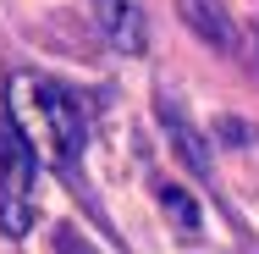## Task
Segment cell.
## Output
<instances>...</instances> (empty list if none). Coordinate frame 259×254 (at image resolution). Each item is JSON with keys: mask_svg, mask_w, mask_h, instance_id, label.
<instances>
[{"mask_svg": "<svg viewBox=\"0 0 259 254\" xmlns=\"http://www.w3.org/2000/svg\"><path fill=\"white\" fill-rule=\"evenodd\" d=\"M6 116H11L17 138L33 150V160H45V166H72V155L83 150V105L72 100L55 78L11 72Z\"/></svg>", "mask_w": 259, "mask_h": 254, "instance_id": "cell-1", "label": "cell"}, {"mask_svg": "<svg viewBox=\"0 0 259 254\" xmlns=\"http://www.w3.org/2000/svg\"><path fill=\"white\" fill-rule=\"evenodd\" d=\"M33 166H39L33 150L6 122L0 127V232H11V238H22L33 227V215H39V204H33Z\"/></svg>", "mask_w": 259, "mask_h": 254, "instance_id": "cell-2", "label": "cell"}, {"mask_svg": "<svg viewBox=\"0 0 259 254\" xmlns=\"http://www.w3.org/2000/svg\"><path fill=\"white\" fill-rule=\"evenodd\" d=\"M155 116H160V127H165V138H171V150H177V160L193 171V177H215V166H209V144H204V133L188 122V111L171 100V94H160L155 100Z\"/></svg>", "mask_w": 259, "mask_h": 254, "instance_id": "cell-3", "label": "cell"}, {"mask_svg": "<svg viewBox=\"0 0 259 254\" xmlns=\"http://www.w3.org/2000/svg\"><path fill=\"white\" fill-rule=\"evenodd\" d=\"M94 22H100L105 45L121 55H144L149 50V22L138 0H94Z\"/></svg>", "mask_w": 259, "mask_h": 254, "instance_id": "cell-4", "label": "cell"}, {"mask_svg": "<svg viewBox=\"0 0 259 254\" xmlns=\"http://www.w3.org/2000/svg\"><path fill=\"white\" fill-rule=\"evenodd\" d=\"M177 11H182V22L204 39L209 50L232 55L237 50V28H232V11L221 6V0H177Z\"/></svg>", "mask_w": 259, "mask_h": 254, "instance_id": "cell-5", "label": "cell"}, {"mask_svg": "<svg viewBox=\"0 0 259 254\" xmlns=\"http://www.w3.org/2000/svg\"><path fill=\"white\" fill-rule=\"evenodd\" d=\"M155 194H160V210H165V215H171L182 232H199V227H204V215H199V204H193V194H188V188H177V183H160Z\"/></svg>", "mask_w": 259, "mask_h": 254, "instance_id": "cell-6", "label": "cell"}, {"mask_svg": "<svg viewBox=\"0 0 259 254\" xmlns=\"http://www.w3.org/2000/svg\"><path fill=\"white\" fill-rule=\"evenodd\" d=\"M55 254H100L89 238H77L72 227H61V238H55Z\"/></svg>", "mask_w": 259, "mask_h": 254, "instance_id": "cell-7", "label": "cell"}, {"mask_svg": "<svg viewBox=\"0 0 259 254\" xmlns=\"http://www.w3.org/2000/svg\"><path fill=\"white\" fill-rule=\"evenodd\" d=\"M221 138H232V144H248V138H254V133H248V127H243V122H221Z\"/></svg>", "mask_w": 259, "mask_h": 254, "instance_id": "cell-8", "label": "cell"}, {"mask_svg": "<svg viewBox=\"0 0 259 254\" xmlns=\"http://www.w3.org/2000/svg\"><path fill=\"white\" fill-rule=\"evenodd\" d=\"M254 45H259V28H254Z\"/></svg>", "mask_w": 259, "mask_h": 254, "instance_id": "cell-9", "label": "cell"}]
</instances>
